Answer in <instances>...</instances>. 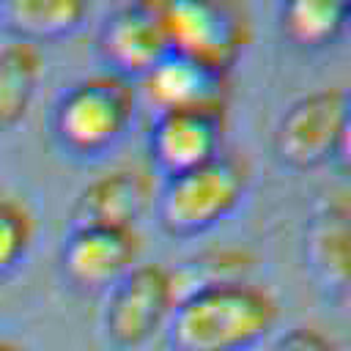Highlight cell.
I'll list each match as a JSON object with an SVG mask.
<instances>
[{"instance_id":"cell-1","label":"cell","mask_w":351,"mask_h":351,"mask_svg":"<svg viewBox=\"0 0 351 351\" xmlns=\"http://www.w3.org/2000/svg\"><path fill=\"white\" fill-rule=\"evenodd\" d=\"M280 304L250 280L217 282L178 296L165 340L170 351H252L274 329Z\"/></svg>"},{"instance_id":"cell-2","label":"cell","mask_w":351,"mask_h":351,"mask_svg":"<svg viewBox=\"0 0 351 351\" xmlns=\"http://www.w3.org/2000/svg\"><path fill=\"white\" fill-rule=\"evenodd\" d=\"M134 104L132 80L96 71L55 96L47 110V132L66 156L93 162L126 137L134 121Z\"/></svg>"},{"instance_id":"cell-3","label":"cell","mask_w":351,"mask_h":351,"mask_svg":"<svg viewBox=\"0 0 351 351\" xmlns=\"http://www.w3.org/2000/svg\"><path fill=\"white\" fill-rule=\"evenodd\" d=\"M250 189V167L233 154L165 176L154 192V217L162 233L173 239H192L208 233L239 211Z\"/></svg>"},{"instance_id":"cell-4","label":"cell","mask_w":351,"mask_h":351,"mask_svg":"<svg viewBox=\"0 0 351 351\" xmlns=\"http://www.w3.org/2000/svg\"><path fill=\"white\" fill-rule=\"evenodd\" d=\"M101 296L99 329L118 351L143 348L165 332L178 302L173 271L162 263H137Z\"/></svg>"},{"instance_id":"cell-5","label":"cell","mask_w":351,"mask_h":351,"mask_svg":"<svg viewBox=\"0 0 351 351\" xmlns=\"http://www.w3.org/2000/svg\"><path fill=\"white\" fill-rule=\"evenodd\" d=\"M170 49L228 71L250 41L244 0H156Z\"/></svg>"},{"instance_id":"cell-6","label":"cell","mask_w":351,"mask_h":351,"mask_svg":"<svg viewBox=\"0 0 351 351\" xmlns=\"http://www.w3.org/2000/svg\"><path fill=\"white\" fill-rule=\"evenodd\" d=\"M351 93L343 88H318L293 99L274 126V154L293 170H313L335 159L346 107Z\"/></svg>"},{"instance_id":"cell-7","label":"cell","mask_w":351,"mask_h":351,"mask_svg":"<svg viewBox=\"0 0 351 351\" xmlns=\"http://www.w3.org/2000/svg\"><path fill=\"white\" fill-rule=\"evenodd\" d=\"M137 263L140 236L134 228L69 225L58 250V271L77 293H104Z\"/></svg>"},{"instance_id":"cell-8","label":"cell","mask_w":351,"mask_h":351,"mask_svg":"<svg viewBox=\"0 0 351 351\" xmlns=\"http://www.w3.org/2000/svg\"><path fill=\"white\" fill-rule=\"evenodd\" d=\"M302 258L324 299H351V195L324 192L307 211Z\"/></svg>"},{"instance_id":"cell-9","label":"cell","mask_w":351,"mask_h":351,"mask_svg":"<svg viewBox=\"0 0 351 351\" xmlns=\"http://www.w3.org/2000/svg\"><path fill=\"white\" fill-rule=\"evenodd\" d=\"M170 52V38L156 0H129L110 11L96 30V55L104 71L140 80Z\"/></svg>"},{"instance_id":"cell-10","label":"cell","mask_w":351,"mask_h":351,"mask_svg":"<svg viewBox=\"0 0 351 351\" xmlns=\"http://www.w3.org/2000/svg\"><path fill=\"white\" fill-rule=\"evenodd\" d=\"M222 112L165 110L154 112L148 129V156L156 173L176 176L222 154Z\"/></svg>"},{"instance_id":"cell-11","label":"cell","mask_w":351,"mask_h":351,"mask_svg":"<svg viewBox=\"0 0 351 351\" xmlns=\"http://www.w3.org/2000/svg\"><path fill=\"white\" fill-rule=\"evenodd\" d=\"M140 90L145 101L154 107V112L208 110L225 115V104H228L225 71H217L173 49L140 77Z\"/></svg>"},{"instance_id":"cell-12","label":"cell","mask_w":351,"mask_h":351,"mask_svg":"<svg viewBox=\"0 0 351 351\" xmlns=\"http://www.w3.org/2000/svg\"><path fill=\"white\" fill-rule=\"evenodd\" d=\"M154 181L137 167H115L88 181L71 206V225L134 228L154 206Z\"/></svg>"},{"instance_id":"cell-13","label":"cell","mask_w":351,"mask_h":351,"mask_svg":"<svg viewBox=\"0 0 351 351\" xmlns=\"http://www.w3.org/2000/svg\"><path fill=\"white\" fill-rule=\"evenodd\" d=\"M90 11V0H0V27L14 41L41 44L74 33Z\"/></svg>"},{"instance_id":"cell-14","label":"cell","mask_w":351,"mask_h":351,"mask_svg":"<svg viewBox=\"0 0 351 351\" xmlns=\"http://www.w3.org/2000/svg\"><path fill=\"white\" fill-rule=\"evenodd\" d=\"M44 80L38 44L8 41L0 47V134L14 129L30 110Z\"/></svg>"},{"instance_id":"cell-15","label":"cell","mask_w":351,"mask_h":351,"mask_svg":"<svg viewBox=\"0 0 351 351\" xmlns=\"http://www.w3.org/2000/svg\"><path fill=\"white\" fill-rule=\"evenodd\" d=\"M351 8L343 0H282V33L302 47H321L340 36Z\"/></svg>"},{"instance_id":"cell-16","label":"cell","mask_w":351,"mask_h":351,"mask_svg":"<svg viewBox=\"0 0 351 351\" xmlns=\"http://www.w3.org/2000/svg\"><path fill=\"white\" fill-rule=\"evenodd\" d=\"M250 269H252V258L241 247H211L186 258L181 266H170L178 296L203 285L247 280Z\"/></svg>"},{"instance_id":"cell-17","label":"cell","mask_w":351,"mask_h":351,"mask_svg":"<svg viewBox=\"0 0 351 351\" xmlns=\"http://www.w3.org/2000/svg\"><path fill=\"white\" fill-rule=\"evenodd\" d=\"M38 239V219L33 208L19 200L0 195V282L11 280L30 258Z\"/></svg>"},{"instance_id":"cell-18","label":"cell","mask_w":351,"mask_h":351,"mask_svg":"<svg viewBox=\"0 0 351 351\" xmlns=\"http://www.w3.org/2000/svg\"><path fill=\"white\" fill-rule=\"evenodd\" d=\"M271 351H337V346L315 326H293L274 340Z\"/></svg>"},{"instance_id":"cell-19","label":"cell","mask_w":351,"mask_h":351,"mask_svg":"<svg viewBox=\"0 0 351 351\" xmlns=\"http://www.w3.org/2000/svg\"><path fill=\"white\" fill-rule=\"evenodd\" d=\"M332 162L340 170L351 173V99H348V107H346V118H343V129H340V140H337V151H335Z\"/></svg>"},{"instance_id":"cell-20","label":"cell","mask_w":351,"mask_h":351,"mask_svg":"<svg viewBox=\"0 0 351 351\" xmlns=\"http://www.w3.org/2000/svg\"><path fill=\"white\" fill-rule=\"evenodd\" d=\"M0 351H27V346L19 343V340H14V337L0 335Z\"/></svg>"},{"instance_id":"cell-21","label":"cell","mask_w":351,"mask_h":351,"mask_svg":"<svg viewBox=\"0 0 351 351\" xmlns=\"http://www.w3.org/2000/svg\"><path fill=\"white\" fill-rule=\"evenodd\" d=\"M343 3H346V5H348V8H351V0H343Z\"/></svg>"}]
</instances>
